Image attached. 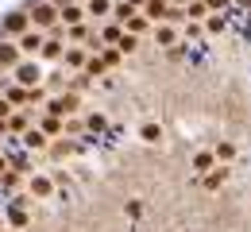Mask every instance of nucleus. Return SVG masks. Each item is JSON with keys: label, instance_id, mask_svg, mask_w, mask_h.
Listing matches in <instances>:
<instances>
[{"label": "nucleus", "instance_id": "1", "mask_svg": "<svg viewBox=\"0 0 251 232\" xmlns=\"http://www.w3.org/2000/svg\"><path fill=\"white\" fill-rule=\"evenodd\" d=\"M54 20H62V12H58L54 4H47V0L31 4V24L35 27H54Z\"/></svg>", "mask_w": 251, "mask_h": 232}, {"label": "nucleus", "instance_id": "2", "mask_svg": "<svg viewBox=\"0 0 251 232\" xmlns=\"http://www.w3.org/2000/svg\"><path fill=\"white\" fill-rule=\"evenodd\" d=\"M12 77H16L20 85H27V89H31V85L43 81V70H39V62H20V66L12 70Z\"/></svg>", "mask_w": 251, "mask_h": 232}, {"label": "nucleus", "instance_id": "3", "mask_svg": "<svg viewBox=\"0 0 251 232\" xmlns=\"http://www.w3.org/2000/svg\"><path fill=\"white\" fill-rule=\"evenodd\" d=\"M27 27H31V12H8L0 31H4V35H24Z\"/></svg>", "mask_w": 251, "mask_h": 232}, {"label": "nucleus", "instance_id": "4", "mask_svg": "<svg viewBox=\"0 0 251 232\" xmlns=\"http://www.w3.org/2000/svg\"><path fill=\"white\" fill-rule=\"evenodd\" d=\"M20 54H24L20 43H4V39H0V66H4V70H16V66H20Z\"/></svg>", "mask_w": 251, "mask_h": 232}, {"label": "nucleus", "instance_id": "5", "mask_svg": "<svg viewBox=\"0 0 251 232\" xmlns=\"http://www.w3.org/2000/svg\"><path fill=\"white\" fill-rule=\"evenodd\" d=\"M201 178H205V186H209V190H220V186L232 178V170H228V163H217L209 174H201Z\"/></svg>", "mask_w": 251, "mask_h": 232}, {"label": "nucleus", "instance_id": "6", "mask_svg": "<svg viewBox=\"0 0 251 232\" xmlns=\"http://www.w3.org/2000/svg\"><path fill=\"white\" fill-rule=\"evenodd\" d=\"M43 43H47V39H43V31H39V27L20 35V51H24V54H39V51H43Z\"/></svg>", "mask_w": 251, "mask_h": 232}, {"label": "nucleus", "instance_id": "7", "mask_svg": "<svg viewBox=\"0 0 251 232\" xmlns=\"http://www.w3.org/2000/svg\"><path fill=\"white\" fill-rule=\"evenodd\" d=\"M155 47H178V31H174V24H155Z\"/></svg>", "mask_w": 251, "mask_h": 232}, {"label": "nucleus", "instance_id": "8", "mask_svg": "<svg viewBox=\"0 0 251 232\" xmlns=\"http://www.w3.org/2000/svg\"><path fill=\"white\" fill-rule=\"evenodd\" d=\"M24 147L27 151H47V132L43 128H27L24 132Z\"/></svg>", "mask_w": 251, "mask_h": 232}, {"label": "nucleus", "instance_id": "9", "mask_svg": "<svg viewBox=\"0 0 251 232\" xmlns=\"http://www.w3.org/2000/svg\"><path fill=\"white\" fill-rule=\"evenodd\" d=\"M58 12H62V24H66V27H74V24H81V20H85V12H81L77 4H70V0L58 4Z\"/></svg>", "mask_w": 251, "mask_h": 232}, {"label": "nucleus", "instance_id": "10", "mask_svg": "<svg viewBox=\"0 0 251 232\" xmlns=\"http://www.w3.org/2000/svg\"><path fill=\"white\" fill-rule=\"evenodd\" d=\"M4 97L12 104H31V89L27 85H4Z\"/></svg>", "mask_w": 251, "mask_h": 232}, {"label": "nucleus", "instance_id": "11", "mask_svg": "<svg viewBox=\"0 0 251 232\" xmlns=\"http://www.w3.org/2000/svg\"><path fill=\"white\" fill-rule=\"evenodd\" d=\"M213 166H217V151H197V155H193V170H197V174H209Z\"/></svg>", "mask_w": 251, "mask_h": 232}, {"label": "nucleus", "instance_id": "12", "mask_svg": "<svg viewBox=\"0 0 251 232\" xmlns=\"http://www.w3.org/2000/svg\"><path fill=\"white\" fill-rule=\"evenodd\" d=\"M143 12H147L155 24H162V20H166V12H170V0H147V4H143Z\"/></svg>", "mask_w": 251, "mask_h": 232}, {"label": "nucleus", "instance_id": "13", "mask_svg": "<svg viewBox=\"0 0 251 232\" xmlns=\"http://www.w3.org/2000/svg\"><path fill=\"white\" fill-rule=\"evenodd\" d=\"M39 128H43L47 135H62L66 132V120H62V116H54V112H47V116L39 120Z\"/></svg>", "mask_w": 251, "mask_h": 232}, {"label": "nucleus", "instance_id": "14", "mask_svg": "<svg viewBox=\"0 0 251 232\" xmlns=\"http://www.w3.org/2000/svg\"><path fill=\"white\" fill-rule=\"evenodd\" d=\"M39 54H43L47 62H58V58L66 54V51H62V39H54V35H50V39L43 43V51H39Z\"/></svg>", "mask_w": 251, "mask_h": 232}, {"label": "nucleus", "instance_id": "15", "mask_svg": "<svg viewBox=\"0 0 251 232\" xmlns=\"http://www.w3.org/2000/svg\"><path fill=\"white\" fill-rule=\"evenodd\" d=\"M62 62H66L70 70H85V62H89V58H85V51H81V47H70V51L62 54Z\"/></svg>", "mask_w": 251, "mask_h": 232}, {"label": "nucleus", "instance_id": "16", "mask_svg": "<svg viewBox=\"0 0 251 232\" xmlns=\"http://www.w3.org/2000/svg\"><path fill=\"white\" fill-rule=\"evenodd\" d=\"M224 27H228V16H224V12H209V16H205V31L209 35H220Z\"/></svg>", "mask_w": 251, "mask_h": 232}, {"label": "nucleus", "instance_id": "17", "mask_svg": "<svg viewBox=\"0 0 251 232\" xmlns=\"http://www.w3.org/2000/svg\"><path fill=\"white\" fill-rule=\"evenodd\" d=\"M124 27H127L131 35H143L147 27H151V16H147V12H143V16L135 12V16H127V24H124Z\"/></svg>", "mask_w": 251, "mask_h": 232}, {"label": "nucleus", "instance_id": "18", "mask_svg": "<svg viewBox=\"0 0 251 232\" xmlns=\"http://www.w3.org/2000/svg\"><path fill=\"white\" fill-rule=\"evenodd\" d=\"M209 12H213V8H209L205 0H189V4H186V16H189V20H201V24H205Z\"/></svg>", "mask_w": 251, "mask_h": 232}, {"label": "nucleus", "instance_id": "19", "mask_svg": "<svg viewBox=\"0 0 251 232\" xmlns=\"http://www.w3.org/2000/svg\"><path fill=\"white\" fill-rule=\"evenodd\" d=\"M31 194L35 198H50L54 194V178H31Z\"/></svg>", "mask_w": 251, "mask_h": 232}, {"label": "nucleus", "instance_id": "20", "mask_svg": "<svg viewBox=\"0 0 251 232\" xmlns=\"http://www.w3.org/2000/svg\"><path fill=\"white\" fill-rule=\"evenodd\" d=\"M213 151H217V163H232L236 159V143H228V139H220Z\"/></svg>", "mask_w": 251, "mask_h": 232}, {"label": "nucleus", "instance_id": "21", "mask_svg": "<svg viewBox=\"0 0 251 232\" xmlns=\"http://www.w3.org/2000/svg\"><path fill=\"white\" fill-rule=\"evenodd\" d=\"M139 139H143V143H162V128H158V124H143V128H139Z\"/></svg>", "mask_w": 251, "mask_h": 232}, {"label": "nucleus", "instance_id": "22", "mask_svg": "<svg viewBox=\"0 0 251 232\" xmlns=\"http://www.w3.org/2000/svg\"><path fill=\"white\" fill-rule=\"evenodd\" d=\"M100 39H104V43H120V39H124V24H120V20H116V24H108V27L100 31Z\"/></svg>", "mask_w": 251, "mask_h": 232}, {"label": "nucleus", "instance_id": "23", "mask_svg": "<svg viewBox=\"0 0 251 232\" xmlns=\"http://www.w3.org/2000/svg\"><path fill=\"white\" fill-rule=\"evenodd\" d=\"M8 132H12V135H24V132H27V116H24V112L8 116Z\"/></svg>", "mask_w": 251, "mask_h": 232}, {"label": "nucleus", "instance_id": "24", "mask_svg": "<svg viewBox=\"0 0 251 232\" xmlns=\"http://www.w3.org/2000/svg\"><path fill=\"white\" fill-rule=\"evenodd\" d=\"M24 201H27V198H16V205H12V209H8V221H12V225H16V229H20V225H27V217H24V209H20V205H24Z\"/></svg>", "mask_w": 251, "mask_h": 232}, {"label": "nucleus", "instance_id": "25", "mask_svg": "<svg viewBox=\"0 0 251 232\" xmlns=\"http://www.w3.org/2000/svg\"><path fill=\"white\" fill-rule=\"evenodd\" d=\"M16 186H20V170H16V166H12V170H8V174H4V178H0V190H8V194H12V190H16Z\"/></svg>", "mask_w": 251, "mask_h": 232}, {"label": "nucleus", "instance_id": "26", "mask_svg": "<svg viewBox=\"0 0 251 232\" xmlns=\"http://www.w3.org/2000/svg\"><path fill=\"white\" fill-rule=\"evenodd\" d=\"M108 12H112L108 0H89V16H108Z\"/></svg>", "mask_w": 251, "mask_h": 232}, {"label": "nucleus", "instance_id": "27", "mask_svg": "<svg viewBox=\"0 0 251 232\" xmlns=\"http://www.w3.org/2000/svg\"><path fill=\"white\" fill-rule=\"evenodd\" d=\"M85 74H89V77H100V74H104V58H89V62H85Z\"/></svg>", "mask_w": 251, "mask_h": 232}, {"label": "nucleus", "instance_id": "28", "mask_svg": "<svg viewBox=\"0 0 251 232\" xmlns=\"http://www.w3.org/2000/svg\"><path fill=\"white\" fill-rule=\"evenodd\" d=\"M116 47H120V51H124V54H131V51H135V47H139V39H135V35L127 31L124 39H120V43H116Z\"/></svg>", "mask_w": 251, "mask_h": 232}, {"label": "nucleus", "instance_id": "29", "mask_svg": "<svg viewBox=\"0 0 251 232\" xmlns=\"http://www.w3.org/2000/svg\"><path fill=\"white\" fill-rule=\"evenodd\" d=\"M100 58H104V66H120V58H124V51L116 47V51H104Z\"/></svg>", "mask_w": 251, "mask_h": 232}, {"label": "nucleus", "instance_id": "30", "mask_svg": "<svg viewBox=\"0 0 251 232\" xmlns=\"http://www.w3.org/2000/svg\"><path fill=\"white\" fill-rule=\"evenodd\" d=\"M70 39H74V43H81V39H89V27H85V24H74V27H70Z\"/></svg>", "mask_w": 251, "mask_h": 232}, {"label": "nucleus", "instance_id": "31", "mask_svg": "<svg viewBox=\"0 0 251 232\" xmlns=\"http://www.w3.org/2000/svg\"><path fill=\"white\" fill-rule=\"evenodd\" d=\"M127 16H135V4H120V8H116V20H120V24H127Z\"/></svg>", "mask_w": 251, "mask_h": 232}, {"label": "nucleus", "instance_id": "32", "mask_svg": "<svg viewBox=\"0 0 251 232\" xmlns=\"http://www.w3.org/2000/svg\"><path fill=\"white\" fill-rule=\"evenodd\" d=\"M205 4H209L213 12H228V8H232V0H205Z\"/></svg>", "mask_w": 251, "mask_h": 232}, {"label": "nucleus", "instance_id": "33", "mask_svg": "<svg viewBox=\"0 0 251 232\" xmlns=\"http://www.w3.org/2000/svg\"><path fill=\"white\" fill-rule=\"evenodd\" d=\"M12 166H16V170H31V159H27V155H16Z\"/></svg>", "mask_w": 251, "mask_h": 232}, {"label": "nucleus", "instance_id": "34", "mask_svg": "<svg viewBox=\"0 0 251 232\" xmlns=\"http://www.w3.org/2000/svg\"><path fill=\"white\" fill-rule=\"evenodd\" d=\"M89 128H93V132H100V128H104V116H100V112H93V116H89Z\"/></svg>", "mask_w": 251, "mask_h": 232}, {"label": "nucleus", "instance_id": "35", "mask_svg": "<svg viewBox=\"0 0 251 232\" xmlns=\"http://www.w3.org/2000/svg\"><path fill=\"white\" fill-rule=\"evenodd\" d=\"M8 170H12V159H8V155H4V151H0V178H4V174H8Z\"/></svg>", "mask_w": 251, "mask_h": 232}, {"label": "nucleus", "instance_id": "36", "mask_svg": "<svg viewBox=\"0 0 251 232\" xmlns=\"http://www.w3.org/2000/svg\"><path fill=\"white\" fill-rule=\"evenodd\" d=\"M232 4H236L240 12H251V0H232Z\"/></svg>", "mask_w": 251, "mask_h": 232}, {"label": "nucleus", "instance_id": "37", "mask_svg": "<svg viewBox=\"0 0 251 232\" xmlns=\"http://www.w3.org/2000/svg\"><path fill=\"white\" fill-rule=\"evenodd\" d=\"M127 4H135V8H139V4H147V0H127Z\"/></svg>", "mask_w": 251, "mask_h": 232}, {"label": "nucleus", "instance_id": "38", "mask_svg": "<svg viewBox=\"0 0 251 232\" xmlns=\"http://www.w3.org/2000/svg\"><path fill=\"white\" fill-rule=\"evenodd\" d=\"M174 4H182V8H186V4H189V0H174Z\"/></svg>", "mask_w": 251, "mask_h": 232}, {"label": "nucleus", "instance_id": "39", "mask_svg": "<svg viewBox=\"0 0 251 232\" xmlns=\"http://www.w3.org/2000/svg\"><path fill=\"white\" fill-rule=\"evenodd\" d=\"M0 229H4V221H0Z\"/></svg>", "mask_w": 251, "mask_h": 232}, {"label": "nucleus", "instance_id": "40", "mask_svg": "<svg viewBox=\"0 0 251 232\" xmlns=\"http://www.w3.org/2000/svg\"><path fill=\"white\" fill-rule=\"evenodd\" d=\"M0 232H8V229H0Z\"/></svg>", "mask_w": 251, "mask_h": 232}, {"label": "nucleus", "instance_id": "41", "mask_svg": "<svg viewBox=\"0 0 251 232\" xmlns=\"http://www.w3.org/2000/svg\"><path fill=\"white\" fill-rule=\"evenodd\" d=\"M0 151H4V147H0Z\"/></svg>", "mask_w": 251, "mask_h": 232}]
</instances>
